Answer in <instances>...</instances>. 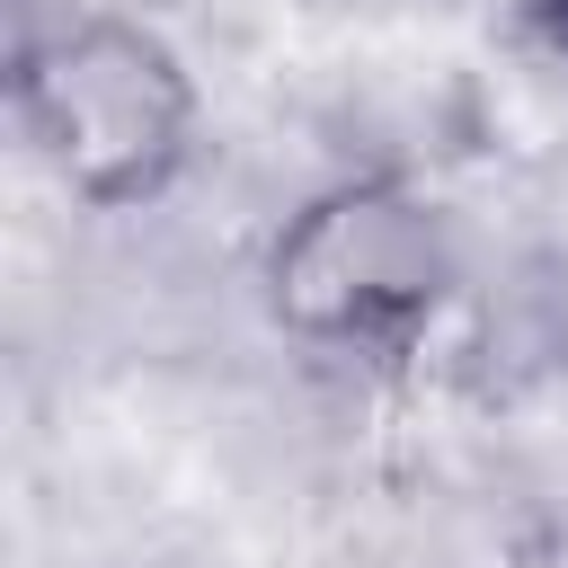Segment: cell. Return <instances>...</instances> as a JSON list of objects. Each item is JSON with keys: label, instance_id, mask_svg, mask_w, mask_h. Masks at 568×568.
Listing matches in <instances>:
<instances>
[{"label": "cell", "instance_id": "cell-1", "mask_svg": "<svg viewBox=\"0 0 568 568\" xmlns=\"http://www.w3.org/2000/svg\"><path fill=\"white\" fill-rule=\"evenodd\" d=\"M9 106L53 186L98 213L169 195L195 151V71L151 18L124 9H89L36 36L18 53Z\"/></svg>", "mask_w": 568, "mask_h": 568}, {"label": "cell", "instance_id": "cell-2", "mask_svg": "<svg viewBox=\"0 0 568 568\" xmlns=\"http://www.w3.org/2000/svg\"><path fill=\"white\" fill-rule=\"evenodd\" d=\"M462 275L470 240L417 178H337L302 195L257 257L266 311L302 346H390L426 328L462 293Z\"/></svg>", "mask_w": 568, "mask_h": 568}, {"label": "cell", "instance_id": "cell-3", "mask_svg": "<svg viewBox=\"0 0 568 568\" xmlns=\"http://www.w3.org/2000/svg\"><path fill=\"white\" fill-rule=\"evenodd\" d=\"M506 27H515L524 44H541V53L568 62V0H506Z\"/></svg>", "mask_w": 568, "mask_h": 568}]
</instances>
